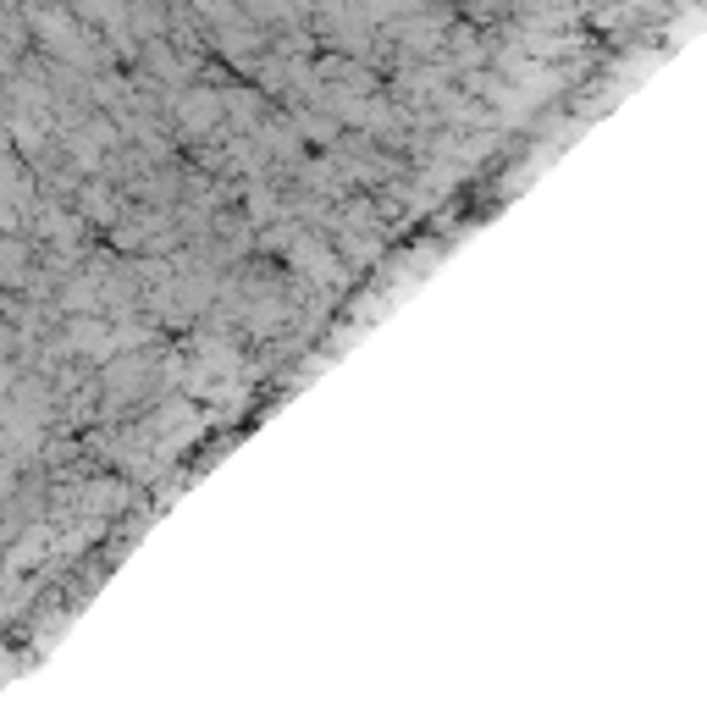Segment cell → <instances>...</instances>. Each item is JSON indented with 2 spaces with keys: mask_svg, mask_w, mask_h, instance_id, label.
Listing matches in <instances>:
<instances>
[{
  "mask_svg": "<svg viewBox=\"0 0 707 707\" xmlns=\"http://www.w3.org/2000/svg\"><path fill=\"white\" fill-rule=\"evenodd\" d=\"M29 23H34V34L45 40V51L56 56V62H67V67H89V45H84V29L67 18V7H29Z\"/></svg>",
  "mask_w": 707,
  "mask_h": 707,
  "instance_id": "cell-1",
  "label": "cell"
},
{
  "mask_svg": "<svg viewBox=\"0 0 707 707\" xmlns=\"http://www.w3.org/2000/svg\"><path fill=\"white\" fill-rule=\"evenodd\" d=\"M287 265L298 271V276H309V282H320V287H342L348 282V271H342V260L320 243V238H287Z\"/></svg>",
  "mask_w": 707,
  "mask_h": 707,
  "instance_id": "cell-2",
  "label": "cell"
},
{
  "mask_svg": "<svg viewBox=\"0 0 707 707\" xmlns=\"http://www.w3.org/2000/svg\"><path fill=\"white\" fill-rule=\"evenodd\" d=\"M172 111H177V133L183 139H205V133L221 128V89H183L172 100Z\"/></svg>",
  "mask_w": 707,
  "mask_h": 707,
  "instance_id": "cell-3",
  "label": "cell"
},
{
  "mask_svg": "<svg viewBox=\"0 0 707 707\" xmlns=\"http://www.w3.org/2000/svg\"><path fill=\"white\" fill-rule=\"evenodd\" d=\"M78 216H84V221H100V227H111V221L122 216V199H117L106 183H89V188L78 194Z\"/></svg>",
  "mask_w": 707,
  "mask_h": 707,
  "instance_id": "cell-4",
  "label": "cell"
},
{
  "mask_svg": "<svg viewBox=\"0 0 707 707\" xmlns=\"http://www.w3.org/2000/svg\"><path fill=\"white\" fill-rule=\"evenodd\" d=\"M51 542H56V536H51V525H29V536H23V542L12 547L7 569H29V564H40V558L51 553Z\"/></svg>",
  "mask_w": 707,
  "mask_h": 707,
  "instance_id": "cell-5",
  "label": "cell"
},
{
  "mask_svg": "<svg viewBox=\"0 0 707 707\" xmlns=\"http://www.w3.org/2000/svg\"><path fill=\"white\" fill-rule=\"evenodd\" d=\"M23 243L7 232V238H0V287H12V282H23Z\"/></svg>",
  "mask_w": 707,
  "mask_h": 707,
  "instance_id": "cell-6",
  "label": "cell"
},
{
  "mask_svg": "<svg viewBox=\"0 0 707 707\" xmlns=\"http://www.w3.org/2000/svg\"><path fill=\"white\" fill-rule=\"evenodd\" d=\"M12 67V56H7V45H0V73H7Z\"/></svg>",
  "mask_w": 707,
  "mask_h": 707,
  "instance_id": "cell-7",
  "label": "cell"
}]
</instances>
